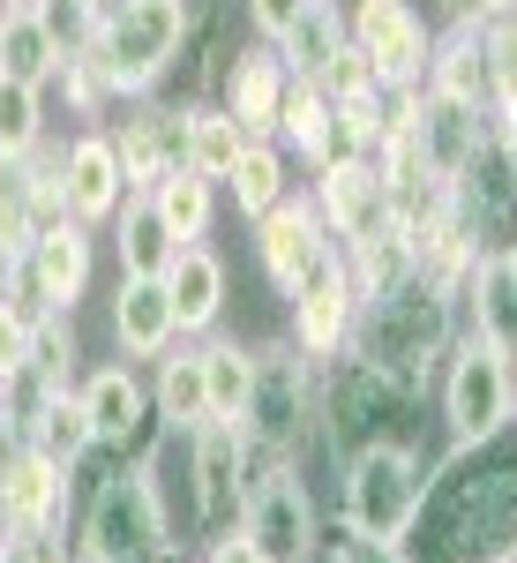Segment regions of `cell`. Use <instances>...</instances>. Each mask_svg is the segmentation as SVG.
Instances as JSON below:
<instances>
[{
  "label": "cell",
  "instance_id": "obj_1",
  "mask_svg": "<svg viewBox=\"0 0 517 563\" xmlns=\"http://www.w3.org/2000/svg\"><path fill=\"white\" fill-rule=\"evenodd\" d=\"M458 331H465L458 294H442V286H428V278H405L397 294L360 301L345 353H360V361H368V368H383L405 398H420L428 376H435V361H450Z\"/></svg>",
  "mask_w": 517,
  "mask_h": 563
},
{
  "label": "cell",
  "instance_id": "obj_2",
  "mask_svg": "<svg viewBox=\"0 0 517 563\" xmlns=\"http://www.w3.org/2000/svg\"><path fill=\"white\" fill-rule=\"evenodd\" d=\"M428 488H435L428 459L405 435H375V443H360L338 466L345 526L368 533V541H413L420 533V511H428Z\"/></svg>",
  "mask_w": 517,
  "mask_h": 563
},
{
  "label": "cell",
  "instance_id": "obj_3",
  "mask_svg": "<svg viewBox=\"0 0 517 563\" xmlns=\"http://www.w3.org/2000/svg\"><path fill=\"white\" fill-rule=\"evenodd\" d=\"M188 38H195V8L188 0H121L98 23L90 53L105 60V76H113L121 98H150L172 76V60L188 53Z\"/></svg>",
  "mask_w": 517,
  "mask_h": 563
},
{
  "label": "cell",
  "instance_id": "obj_4",
  "mask_svg": "<svg viewBox=\"0 0 517 563\" xmlns=\"http://www.w3.org/2000/svg\"><path fill=\"white\" fill-rule=\"evenodd\" d=\"M76 556L83 563H113V556H180V533H172L158 488L135 466H113V474L90 488L83 504V533H76Z\"/></svg>",
  "mask_w": 517,
  "mask_h": 563
},
{
  "label": "cell",
  "instance_id": "obj_5",
  "mask_svg": "<svg viewBox=\"0 0 517 563\" xmlns=\"http://www.w3.org/2000/svg\"><path fill=\"white\" fill-rule=\"evenodd\" d=\"M442 421L458 435V451H473L487 435H503L517 421V376H510V353L495 339H480L473 323L458 331L450 346V368H442Z\"/></svg>",
  "mask_w": 517,
  "mask_h": 563
},
{
  "label": "cell",
  "instance_id": "obj_6",
  "mask_svg": "<svg viewBox=\"0 0 517 563\" xmlns=\"http://www.w3.org/2000/svg\"><path fill=\"white\" fill-rule=\"evenodd\" d=\"M240 533L256 541L262 563H315L323 549V511H315V488L301 466H278L240 496Z\"/></svg>",
  "mask_w": 517,
  "mask_h": 563
},
{
  "label": "cell",
  "instance_id": "obj_7",
  "mask_svg": "<svg viewBox=\"0 0 517 563\" xmlns=\"http://www.w3.org/2000/svg\"><path fill=\"white\" fill-rule=\"evenodd\" d=\"M345 38L360 45V60L375 68L383 90H428V45L435 31L420 23L413 0H352Z\"/></svg>",
  "mask_w": 517,
  "mask_h": 563
},
{
  "label": "cell",
  "instance_id": "obj_8",
  "mask_svg": "<svg viewBox=\"0 0 517 563\" xmlns=\"http://www.w3.org/2000/svg\"><path fill=\"white\" fill-rule=\"evenodd\" d=\"M105 143H113V158H121V188H128V196H150L166 174L188 166V113L135 98V113H121V129H105Z\"/></svg>",
  "mask_w": 517,
  "mask_h": 563
},
{
  "label": "cell",
  "instance_id": "obj_9",
  "mask_svg": "<svg viewBox=\"0 0 517 563\" xmlns=\"http://www.w3.org/2000/svg\"><path fill=\"white\" fill-rule=\"evenodd\" d=\"M352 316H360V286H352V271H345V249H330V256L301 278L285 339L301 353H315V361H330V353H345V339H352Z\"/></svg>",
  "mask_w": 517,
  "mask_h": 563
},
{
  "label": "cell",
  "instance_id": "obj_10",
  "mask_svg": "<svg viewBox=\"0 0 517 563\" xmlns=\"http://www.w3.org/2000/svg\"><path fill=\"white\" fill-rule=\"evenodd\" d=\"M68 488H76V474L53 466L38 443H0V519H8V533L68 526Z\"/></svg>",
  "mask_w": 517,
  "mask_h": 563
},
{
  "label": "cell",
  "instance_id": "obj_11",
  "mask_svg": "<svg viewBox=\"0 0 517 563\" xmlns=\"http://www.w3.org/2000/svg\"><path fill=\"white\" fill-rule=\"evenodd\" d=\"M330 249H338V241H330V225H323V211H315V196H285L278 211L256 218V256H262L270 286H278L285 301L301 294V278L330 256Z\"/></svg>",
  "mask_w": 517,
  "mask_h": 563
},
{
  "label": "cell",
  "instance_id": "obj_12",
  "mask_svg": "<svg viewBox=\"0 0 517 563\" xmlns=\"http://www.w3.org/2000/svg\"><path fill=\"white\" fill-rule=\"evenodd\" d=\"M285 60H278V45H240V53H225L217 60V106L240 121V129L256 135V143H278V106H285Z\"/></svg>",
  "mask_w": 517,
  "mask_h": 563
},
{
  "label": "cell",
  "instance_id": "obj_13",
  "mask_svg": "<svg viewBox=\"0 0 517 563\" xmlns=\"http://www.w3.org/2000/svg\"><path fill=\"white\" fill-rule=\"evenodd\" d=\"M121 196L128 188H121V158H113L105 129H83L60 151V211L76 218V225H113Z\"/></svg>",
  "mask_w": 517,
  "mask_h": 563
},
{
  "label": "cell",
  "instance_id": "obj_14",
  "mask_svg": "<svg viewBox=\"0 0 517 563\" xmlns=\"http://www.w3.org/2000/svg\"><path fill=\"white\" fill-rule=\"evenodd\" d=\"M76 398H83V413H90L98 451H128L150 429V390H143V376H135L128 361H98L83 384H76Z\"/></svg>",
  "mask_w": 517,
  "mask_h": 563
},
{
  "label": "cell",
  "instance_id": "obj_15",
  "mask_svg": "<svg viewBox=\"0 0 517 563\" xmlns=\"http://www.w3.org/2000/svg\"><path fill=\"white\" fill-rule=\"evenodd\" d=\"M188 443H195V533H217V526L240 519V488H248L240 451H248V435L233 421H203Z\"/></svg>",
  "mask_w": 517,
  "mask_h": 563
},
{
  "label": "cell",
  "instance_id": "obj_16",
  "mask_svg": "<svg viewBox=\"0 0 517 563\" xmlns=\"http://www.w3.org/2000/svg\"><path fill=\"white\" fill-rule=\"evenodd\" d=\"M307 196H315V211L330 225V241H352V233H368L375 218H390L375 158H352V151H338L330 166H315V188H307Z\"/></svg>",
  "mask_w": 517,
  "mask_h": 563
},
{
  "label": "cell",
  "instance_id": "obj_17",
  "mask_svg": "<svg viewBox=\"0 0 517 563\" xmlns=\"http://www.w3.org/2000/svg\"><path fill=\"white\" fill-rule=\"evenodd\" d=\"M428 90L487 113V15H450L428 45Z\"/></svg>",
  "mask_w": 517,
  "mask_h": 563
},
{
  "label": "cell",
  "instance_id": "obj_18",
  "mask_svg": "<svg viewBox=\"0 0 517 563\" xmlns=\"http://www.w3.org/2000/svg\"><path fill=\"white\" fill-rule=\"evenodd\" d=\"M180 323H172V301H166V278H113V346L128 361H158L172 353Z\"/></svg>",
  "mask_w": 517,
  "mask_h": 563
},
{
  "label": "cell",
  "instance_id": "obj_19",
  "mask_svg": "<svg viewBox=\"0 0 517 563\" xmlns=\"http://www.w3.org/2000/svg\"><path fill=\"white\" fill-rule=\"evenodd\" d=\"M23 263L38 271V286H45V301H53V308H76L90 294V271H98V256H90V225L53 218L38 241L23 249Z\"/></svg>",
  "mask_w": 517,
  "mask_h": 563
},
{
  "label": "cell",
  "instance_id": "obj_20",
  "mask_svg": "<svg viewBox=\"0 0 517 563\" xmlns=\"http://www.w3.org/2000/svg\"><path fill=\"white\" fill-rule=\"evenodd\" d=\"M166 301H172V323H180V339L188 331H217V316H225V263L203 249V241H188L166 271Z\"/></svg>",
  "mask_w": 517,
  "mask_h": 563
},
{
  "label": "cell",
  "instance_id": "obj_21",
  "mask_svg": "<svg viewBox=\"0 0 517 563\" xmlns=\"http://www.w3.org/2000/svg\"><path fill=\"white\" fill-rule=\"evenodd\" d=\"M338 249H345V271H352L360 301L397 294V286L413 278V233H405V218H375L368 233H352V241H338Z\"/></svg>",
  "mask_w": 517,
  "mask_h": 563
},
{
  "label": "cell",
  "instance_id": "obj_22",
  "mask_svg": "<svg viewBox=\"0 0 517 563\" xmlns=\"http://www.w3.org/2000/svg\"><path fill=\"white\" fill-rule=\"evenodd\" d=\"M458 308H465V323H473L480 339H495L503 353H517V263L503 256V249H487V256L473 263Z\"/></svg>",
  "mask_w": 517,
  "mask_h": 563
},
{
  "label": "cell",
  "instance_id": "obj_23",
  "mask_svg": "<svg viewBox=\"0 0 517 563\" xmlns=\"http://www.w3.org/2000/svg\"><path fill=\"white\" fill-rule=\"evenodd\" d=\"M150 421L172 435H195L211 421V384H203V346L195 353H158V384H150Z\"/></svg>",
  "mask_w": 517,
  "mask_h": 563
},
{
  "label": "cell",
  "instance_id": "obj_24",
  "mask_svg": "<svg viewBox=\"0 0 517 563\" xmlns=\"http://www.w3.org/2000/svg\"><path fill=\"white\" fill-rule=\"evenodd\" d=\"M345 45H352V38H345V15L330 8V0H315L301 23L278 38V60H285V76H293V84H315V90H323Z\"/></svg>",
  "mask_w": 517,
  "mask_h": 563
},
{
  "label": "cell",
  "instance_id": "obj_25",
  "mask_svg": "<svg viewBox=\"0 0 517 563\" xmlns=\"http://www.w3.org/2000/svg\"><path fill=\"white\" fill-rule=\"evenodd\" d=\"M113 249H121V278H166L172 256H180V241L166 233V218L150 196H121V211H113Z\"/></svg>",
  "mask_w": 517,
  "mask_h": 563
},
{
  "label": "cell",
  "instance_id": "obj_26",
  "mask_svg": "<svg viewBox=\"0 0 517 563\" xmlns=\"http://www.w3.org/2000/svg\"><path fill=\"white\" fill-rule=\"evenodd\" d=\"M278 151H301L307 166H330V158H338V106H330V90L285 84V106H278Z\"/></svg>",
  "mask_w": 517,
  "mask_h": 563
},
{
  "label": "cell",
  "instance_id": "obj_27",
  "mask_svg": "<svg viewBox=\"0 0 517 563\" xmlns=\"http://www.w3.org/2000/svg\"><path fill=\"white\" fill-rule=\"evenodd\" d=\"M0 76H15V84H53L60 76V38L45 31L38 15L23 8V0H0Z\"/></svg>",
  "mask_w": 517,
  "mask_h": 563
},
{
  "label": "cell",
  "instance_id": "obj_28",
  "mask_svg": "<svg viewBox=\"0 0 517 563\" xmlns=\"http://www.w3.org/2000/svg\"><path fill=\"white\" fill-rule=\"evenodd\" d=\"M180 113H188V166H195L203 180H225L233 166H240V151L256 143L217 98H195V106H180Z\"/></svg>",
  "mask_w": 517,
  "mask_h": 563
},
{
  "label": "cell",
  "instance_id": "obj_29",
  "mask_svg": "<svg viewBox=\"0 0 517 563\" xmlns=\"http://www.w3.org/2000/svg\"><path fill=\"white\" fill-rule=\"evenodd\" d=\"M150 203H158V218H166V233L188 249V241H203L217 218V180H203L195 166H180V174H166L158 188H150Z\"/></svg>",
  "mask_w": 517,
  "mask_h": 563
},
{
  "label": "cell",
  "instance_id": "obj_30",
  "mask_svg": "<svg viewBox=\"0 0 517 563\" xmlns=\"http://www.w3.org/2000/svg\"><path fill=\"white\" fill-rule=\"evenodd\" d=\"M203 384H211V421H233V429H240L248 390H256V346L211 339V346H203Z\"/></svg>",
  "mask_w": 517,
  "mask_h": 563
},
{
  "label": "cell",
  "instance_id": "obj_31",
  "mask_svg": "<svg viewBox=\"0 0 517 563\" xmlns=\"http://www.w3.org/2000/svg\"><path fill=\"white\" fill-rule=\"evenodd\" d=\"M225 188H233V203H240V218L278 211V203L293 196V174H285V151H278V143H248V151H240V166L225 174Z\"/></svg>",
  "mask_w": 517,
  "mask_h": 563
},
{
  "label": "cell",
  "instance_id": "obj_32",
  "mask_svg": "<svg viewBox=\"0 0 517 563\" xmlns=\"http://www.w3.org/2000/svg\"><path fill=\"white\" fill-rule=\"evenodd\" d=\"M23 443H38V451L53 459V466H68V474H76V466H83L90 451H98V435H90L83 398H76V390H60V398L45 406L38 421H31V435H23Z\"/></svg>",
  "mask_w": 517,
  "mask_h": 563
},
{
  "label": "cell",
  "instance_id": "obj_33",
  "mask_svg": "<svg viewBox=\"0 0 517 563\" xmlns=\"http://www.w3.org/2000/svg\"><path fill=\"white\" fill-rule=\"evenodd\" d=\"M45 143V90L0 76V158H31Z\"/></svg>",
  "mask_w": 517,
  "mask_h": 563
},
{
  "label": "cell",
  "instance_id": "obj_34",
  "mask_svg": "<svg viewBox=\"0 0 517 563\" xmlns=\"http://www.w3.org/2000/svg\"><path fill=\"white\" fill-rule=\"evenodd\" d=\"M338 106V151H352V158H375V143L390 135V90L368 84V90H345V98H330Z\"/></svg>",
  "mask_w": 517,
  "mask_h": 563
},
{
  "label": "cell",
  "instance_id": "obj_35",
  "mask_svg": "<svg viewBox=\"0 0 517 563\" xmlns=\"http://www.w3.org/2000/svg\"><path fill=\"white\" fill-rule=\"evenodd\" d=\"M60 98H68V113L76 121H98L105 106H121V90H113V76H105V60L90 53V45H76V53H60Z\"/></svg>",
  "mask_w": 517,
  "mask_h": 563
},
{
  "label": "cell",
  "instance_id": "obj_36",
  "mask_svg": "<svg viewBox=\"0 0 517 563\" xmlns=\"http://www.w3.org/2000/svg\"><path fill=\"white\" fill-rule=\"evenodd\" d=\"M487 113L495 129H517V15L487 23Z\"/></svg>",
  "mask_w": 517,
  "mask_h": 563
},
{
  "label": "cell",
  "instance_id": "obj_37",
  "mask_svg": "<svg viewBox=\"0 0 517 563\" xmlns=\"http://www.w3.org/2000/svg\"><path fill=\"white\" fill-rule=\"evenodd\" d=\"M76 361H83V346H76V308L38 316V323H31V368L53 376L60 390H76Z\"/></svg>",
  "mask_w": 517,
  "mask_h": 563
},
{
  "label": "cell",
  "instance_id": "obj_38",
  "mask_svg": "<svg viewBox=\"0 0 517 563\" xmlns=\"http://www.w3.org/2000/svg\"><path fill=\"white\" fill-rule=\"evenodd\" d=\"M315 563H413V556H405V541H368V533H352V526L338 519L330 533H323Z\"/></svg>",
  "mask_w": 517,
  "mask_h": 563
},
{
  "label": "cell",
  "instance_id": "obj_39",
  "mask_svg": "<svg viewBox=\"0 0 517 563\" xmlns=\"http://www.w3.org/2000/svg\"><path fill=\"white\" fill-rule=\"evenodd\" d=\"M23 368H31V316H15V308L0 301V384L23 376Z\"/></svg>",
  "mask_w": 517,
  "mask_h": 563
},
{
  "label": "cell",
  "instance_id": "obj_40",
  "mask_svg": "<svg viewBox=\"0 0 517 563\" xmlns=\"http://www.w3.org/2000/svg\"><path fill=\"white\" fill-rule=\"evenodd\" d=\"M307 8H315V0H248V23H256L262 45H278V38H285V31L307 15Z\"/></svg>",
  "mask_w": 517,
  "mask_h": 563
},
{
  "label": "cell",
  "instance_id": "obj_41",
  "mask_svg": "<svg viewBox=\"0 0 517 563\" xmlns=\"http://www.w3.org/2000/svg\"><path fill=\"white\" fill-rule=\"evenodd\" d=\"M195 563H262V556H256V541L240 533V519H233V526H217V533H203V556Z\"/></svg>",
  "mask_w": 517,
  "mask_h": 563
},
{
  "label": "cell",
  "instance_id": "obj_42",
  "mask_svg": "<svg viewBox=\"0 0 517 563\" xmlns=\"http://www.w3.org/2000/svg\"><path fill=\"white\" fill-rule=\"evenodd\" d=\"M23 549H31V563H76L68 526H38V533H23Z\"/></svg>",
  "mask_w": 517,
  "mask_h": 563
},
{
  "label": "cell",
  "instance_id": "obj_43",
  "mask_svg": "<svg viewBox=\"0 0 517 563\" xmlns=\"http://www.w3.org/2000/svg\"><path fill=\"white\" fill-rule=\"evenodd\" d=\"M465 8H473V15H487V23H495V15H517V0H465Z\"/></svg>",
  "mask_w": 517,
  "mask_h": 563
},
{
  "label": "cell",
  "instance_id": "obj_44",
  "mask_svg": "<svg viewBox=\"0 0 517 563\" xmlns=\"http://www.w3.org/2000/svg\"><path fill=\"white\" fill-rule=\"evenodd\" d=\"M0 563H31V549H23V533H8V541H0Z\"/></svg>",
  "mask_w": 517,
  "mask_h": 563
},
{
  "label": "cell",
  "instance_id": "obj_45",
  "mask_svg": "<svg viewBox=\"0 0 517 563\" xmlns=\"http://www.w3.org/2000/svg\"><path fill=\"white\" fill-rule=\"evenodd\" d=\"M90 15H98V23H105V15H113V8H121V0H83Z\"/></svg>",
  "mask_w": 517,
  "mask_h": 563
},
{
  "label": "cell",
  "instance_id": "obj_46",
  "mask_svg": "<svg viewBox=\"0 0 517 563\" xmlns=\"http://www.w3.org/2000/svg\"><path fill=\"white\" fill-rule=\"evenodd\" d=\"M8 278H15V256H0V301H8Z\"/></svg>",
  "mask_w": 517,
  "mask_h": 563
},
{
  "label": "cell",
  "instance_id": "obj_47",
  "mask_svg": "<svg viewBox=\"0 0 517 563\" xmlns=\"http://www.w3.org/2000/svg\"><path fill=\"white\" fill-rule=\"evenodd\" d=\"M113 563H180V556H113Z\"/></svg>",
  "mask_w": 517,
  "mask_h": 563
},
{
  "label": "cell",
  "instance_id": "obj_48",
  "mask_svg": "<svg viewBox=\"0 0 517 563\" xmlns=\"http://www.w3.org/2000/svg\"><path fill=\"white\" fill-rule=\"evenodd\" d=\"M495 563H517V541H510V549H503V556H495Z\"/></svg>",
  "mask_w": 517,
  "mask_h": 563
},
{
  "label": "cell",
  "instance_id": "obj_49",
  "mask_svg": "<svg viewBox=\"0 0 517 563\" xmlns=\"http://www.w3.org/2000/svg\"><path fill=\"white\" fill-rule=\"evenodd\" d=\"M503 256H510V263H517V233H510V249H503Z\"/></svg>",
  "mask_w": 517,
  "mask_h": 563
},
{
  "label": "cell",
  "instance_id": "obj_50",
  "mask_svg": "<svg viewBox=\"0 0 517 563\" xmlns=\"http://www.w3.org/2000/svg\"><path fill=\"white\" fill-rule=\"evenodd\" d=\"M465 563H495V556H465Z\"/></svg>",
  "mask_w": 517,
  "mask_h": 563
},
{
  "label": "cell",
  "instance_id": "obj_51",
  "mask_svg": "<svg viewBox=\"0 0 517 563\" xmlns=\"http://www.w3.org/2000/svg\"><path fill=\"white\" fill-rule=\"evenodd\" d=\"M0 443H15V435H8V429H0Z\"/></svg>",
  "mask_w": 517,
  "mask_h": 563
}]
</instances>
